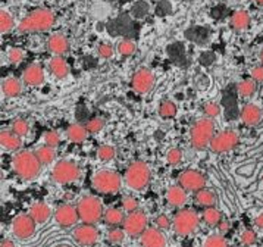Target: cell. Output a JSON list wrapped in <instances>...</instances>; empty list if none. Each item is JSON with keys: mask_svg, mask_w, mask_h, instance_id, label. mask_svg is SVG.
<instances>
[{"mask_svg": "<svg viewBox=\"0 0 263 247\" xmlns=\"http://www.w3.org/2000/svg\"><path fill=\"white\" fill-rule=\"evenodd\" d=\"M56 22V16L49 9H37L28 13L18 24L20 32H43L50 30Z\"/></svg>", "mask_w": 263, "mask_h": 247, "instance_id": "1", "label": "cell"}, {"mask_svg": "<svg viewBox=\"0 0 263 247\" xmlns=\"http://www.w3.org/2000/svg\"><path fill=\"white\" fill-rule=\"evenodd\" d=\"M42 169V162L39 161L37 155L30 150L20 151L13 158V171L22 180L35 178Z\"/></svg>", "mask_w": 263, "mask_h": 247, "instance_id": "2", "label": "cell"}, {"mask_svg": "<svg viewBox=\"0 0 263 247\" xmlns=\"http://www.w3.org/2000/svg\"><path fill=\"white\" fill-rule=\"evenodd\" d=\"M215 132V124L211 118L197 119L190 129V141L191 146L197 150H203L211 146Z\"/></svg>", "mask_w": 263, "mask_h": 247, "instance_id": "3", "label": "cell"}, {"mask_svg": "<svg viewBox=\"0 0 263 247\" xmlns=\"http://www.w3.org/2000/svg\"><path fill=\"white\" fill-rule=\"evenodd\" d=\"M150 178H152L150 168L147 166V163L141 161L133 162L125 172V183L133 190L146 188L150 183Z\"/></svg>", "mask_w": 263, "mask_h": 247, "instance_id": "4", "label": "cell"}, {"mask_svg": "<svg viewBox=\"0 0 263 247\" xmlns=\"http://www.w3.org/2000/svg\"><path fill=\"white\" fill-rule=\"evenodd\" d=\"M77 209H78L80 219L85 224H96L105 215L103 204L95 196H87L84 199H81Z\"/></svg>", "mask_w": 263, "mask_h": 247, "instance_id": "5", "label": "cell"}, {"mask_svg": "<svg viewBox=\"0 0 263 247\" xmlns=\"http://www.w3.org/2000/svg\"><path fill=\"white\" fill-rule=\"evenodd\" d=\"M199 222H200L199 215L194 211L182 209L174 218L172 226H174V231L178 236H190L199 228Z\"/></svg>", "mask_w": 263, "mask_h": 247, "instance_id": "6", "label": "cell"}, {"mask_svg": "<svg viewBox=\"0 0 263 247\" xmlns=\"http://www.w3.org/2000/svg\"><path fill=\"white\" fill-rule=\"evenodd\" d=\"M121 177L119 174L109 169H103V171L96 172L93 177V187L97 192L105 194H114L119 192L121 188Z\"/></svg>", "mask_w": 263, "mask_h": 247, "instance_id": "7", "label": "cell"}, {"mask_svg": "<svg viewBox=\"0 0 263 247\" xmlns=\"http://www.w3.org/2000/svg\"><path fill=\"white\" fill-rule=\"evenodd\" d=\"M81 175L80 166L71 161H61L52 169V178L59 184H69L77 181Z\"/></svg>", "mask_w": 263, "mask_h": 247, "instance_id": "8", "label": "cell"}, {"mask_svg": "<svg viewBox=\"0 0 263 247\" xmlns=\"http://www.w3.org/2000/svg\"><path fill=\"white\" fill-rule=\"evenodd\" d=\"M238 141H240L238 132L234 129H227V131H222V132H218L216 136H213L209 147L215 153H225V151L235 149Z\"/></svg>", "mask_w": 263, "mask_h": 247, "instance_id": "9", "label": "cell"}, {"mask_svg": "<svg viewBox=\"0 0 263 247\" xmlns=\"http://www.w3.org/2000/svg\"><path fill=\"white\" fill-rule=\"evenodd\" d=\"M124 230L128 236H141L147 230V215L143 211H136L125 216Z\"/></svg>", "mask_w": 263, "mask_h": 247, "instance_id": "10", "label": "cell"}, {"mask_svg": "<svg viewBox=\"0 0 263 247\" xmlns=\"http://www.w3.org/2000/svg\"><path fill=\"white\" fill-rule=\"evenodd\" d=\"M178 183L187 192H199L201 188H204L206 178L201 172L196 169H185L179 174Z\"/></svg>", "mask_w": 263, "mask_h": 247, "instance_id": "11", "label": "cell"}, {"mask_svg": "<svg viewBox=\"0 0 263 247\" xmlns=\"http://www.w3.org/2000/svg\"><path fill=\"white\" fill-rule=\"evenodd\" d=\"M35 224L37 222L32 219V216L30 214L28 215L22 214V215H18L13 219V222H12V233H13V236L16 237V238H20V240H27V238H30L34 234Z\"/></svg>", "mask_w": 263, "mask_h": 247, "instance_id": "12", "label": "cell"}, {"mask_svg": "<svg viewBox=\"0 0 263 247\" xmlns=\"http://www.w3.org/2000/svg\"><path fill=\"white\" fill-rule=\"evenodd\" d=\"M74 240L80 244V246L84 247H91L95 246L99 240V231L93 224H83V225L75 226L74 233Z\"/></svg>", "mask_w": 263, "mask_h": 247, "instance_id": "13", "label": "cell"}, {"mask_svg": "<svg viewBox=\"0 0 263 247\" xmlns=\"http://www.w3.org/2000/svg\"><path fill=\"white\" fill-rule=\"evenodd\" d=\"M153 84H155V75L147 68H140L137 72L133 75L131 86H133L136 93L144 94V93L152 90Z\"/></svg>", "mask_w": 263, "mask_h": 247, "instance_id": "14", "label": "cell"}, {"mask_svg": "<svg viewBox=\"0 0 263 247\" xmlns=\"http://www.w3.org/2000/svg\"><path fill=\"white\" fill-rule=\"evenodd\" d=\"M54 219L56 222L61 226H72L77 224V221L80 219V215H78V209L71 206V204H62L56 209L54 212Z\"/></svg>", "mask_w": 263, "mask_h": 247, "instance_id": "15", "label": "cell"}, {"mask_svg": "<svg viewBox=\"0 0 263 247\" xmlns=\"http://www.w3.org/2000/svg\"><path fill=\"white\" fill-rule=\"evenodd\" d=\"M140 237L143 247H166V238L159 228H147Z\"/></svg>", "mask_w": 263, "mask_h": 247, "instance_id": "16", "label": "cell"}, {"mask_svg": "<svg viewBox=\"0 0 263 247\" xmlns=\"http://www.w3.org/2000/svg\"><path fill=\"white\" fill-rule=\"evenodd\" d=\"M241 121L247 127H254L262 119V109L254 103H249L241 109Z\"/></svg>", "mask_w": 263, "mask_h": 247, "instance_id": "17", "label": "cell"}, {"mask_svg": "<svg viewBox=\"0 0 263 247\" xmlns=\"http://www.w3.org/2000/svg\"><path fill=\"white\" fill-rule=\"evenodd\" d=\"M47 49L54 56H63L69 50V42L63 34H53L47 40Z\"/></svg>", "mask_w": 263, "mask_h": 247, "instance_id": "18", "label": "cell"}, {"mask_svg": "<svg viewBox=\"0 0 263 247\" xmlns=\"http://www.w3.org/2000/svg\"><path fill=\"white\" fill-rule=\"evenodd\" d=\"M22 78H24V83L28 86H40L44 81V71L40 65H28L22 74Z\"/></svg>", "mask_w": 263, "mask_h": 247, "instance_id": "19", "label": "cell"}, {"mask_svg": "<svg viewBox=\"0 0 263 247\" xmlns=\"http://www.w3.org/2000/svg\"><path fill=\"white\" fill-rule=\"evenodd\" d=\"M166 200L172 207H182L187 203V190L181 185H172L166 192Z\"/></svg>", "mask_w": 263, "mask_h": 247, "instance_id": "20", "label": "cell"}, {"mask_svg": "<svg viewBox=\"0 0 263 247\" xmlns=\"http://www.w3.org/2000/svg\"><path fill=\"white\" fill-rule=\"evenodd\" d=\"M0 143L3 146V149L8 151H16L21 147L22 141L20 136H16L13 131H8V129H3L2 134H0Z\"/></svg>", "mask_w": 263, "mask_h": 247, "instance_id": "21", "label": "cell"}, {"mask_svg": "<svg viewBox=\"0 0 263 247\" xmlns=\"http://www.w3.org/2000/svg\"><path fill=\"white\" fill-rule=\"evenodd\" d=\"M30 215L32 216V219H34L37 224H43V222H46V221L50 218L52 211H50V207L46 203L39 202V203H34L31 207H30Z\"/></svg>", "mask_w": 263, "mask_h": 247, "instance_id": "22", "label": "cell"}, {"mask_svg": "<svg viewBox=\"0 0 263 247\" xmlns=\"http://www.w3.org/2000/svg\"><path fill=\"white\" fill-rule=\"evenodd\" d=\"M49 68H50V72L56 78H65L69 72L68 64H66V61L63 59L62 56H53L50 62H49Z\"/></svg>", "mask_w": 263, "mask_h": 247, "instance_id": "23", "label": "cell"}, {"mask_svg": "<svg viewBox=\"0 0 263 247\" xmlns=\"http://www.w3.org/2000/svg\"><path fill=\"white\" fill-rule=\"evenodd\" d=\"M2 91L6 97H18L22 93V84L16 78H6L2 83Z\"/></svg>", "mask_w": 263, "mask_h": 247, "instance_id": "24", "label": "cell"}, {"mask_svg": "<svg viewBox=\"0 0 263 247\" xmlns=\"http://www.w3.org/2000/svg\"><path fill=\"white\" fill-rule=\"evenodd\" d=\"M88 134H90L88 129H87V127L83 125V124H72V125H69L68 129H66L68 139L71 140V141H74V143H81V141H84Z\"/></svg>", "mask_w": 263, "mask_h": 247, "instance_id": "25", "label": "cell"}, {"mask_svg": "<svg viewBox=\"0 0 263 247\" xmlns=\"http://www.w3.org/2000/svg\"><path fill=\"white\" fill-rule=\"evenodd\" d=\"M250 25V15L246 11L234 12L231 16V27L237 31H242Z\"/></svg>", "mask_w": 263, "mask_h": 247, "instance_id": "26", "label": "cell"}, {"mask_svg": "<svg viewBox=\"0 0 263 247\" xmlns=\"http://www.w3.org/2000/svg\"><path fill=\"white\" fill-rule=\"evenodd\" d=\"M196 202L203 207H213L216 204V196L212 190L201 188L199 192H196Z\"/></svg>", "mask_w": 263, "mask_h": 247, "instance_id": "27", "label": "cell"}, {"mask_svg": "<svg viewBox=\"0 0 263 247\" xmlns=\"http://www.w3.org/2000/svg\"><path fill=\"white\" fill-rule=\"evenodd\" d=\"M105 222L107 225L110 226H118L121 225V224H124V221H125V215H124V212L122 211H119V209H116V207H110V209H107L105 212Z\"/></svg>", "mask_w": 263, "mask_h": 247, "instance_id": "28", "label": "cell"}, {"mask_svg": "<svg viewBox=\"0 0 263 247\" xmlns=\"http://www.w3.org/2000/svg\"><path fill=\"white\" fill-rule=\"evenodd\" d=\"M35 155H37L39 161L42 162V165H49V163H52V162L54 161V158H56L54 147L47 146V144H46V146H42L40 149H37Z\"/></svg>", "mask_w": 263, "mask_h": 247, "instance_id": "29", "label": "cell"}, {"mask_svg": "<svg viewBox=\"0 0 263 247\" xmlns=\"http://www.w3.org/2000/svg\"><path fill=\"white\" fill-rule=\"evenodd\" d=\"M203 219L208 225L211 226H218V224L222 221L221 212L213 206V207H206L204 212H203Z\"/></svg>", "mask_w": 263, "mask_h": 247, "instance_id": "30", "label": "cell"}, {"mask_svg": "<svg viewBox=\"0 0 263 247\" xmlns=\"http://www.w3.org/2000/svg\"><path fill=\"white\" fill-rule=\"evenodd\" d=\"M256 88H257V86H256L254 80H244L238 84V94L242 99H249L256 93Z\"/></svg>", "mask_w": 263, "mask_h": 247, "instance_id": "31", "label": "cell"}, {"mask_svg": "<svg viewBox=\"0 0 263 247\" xmlns=\"http://www.w3.org/2000/svg\"><path fill=\"white\" fill-rule=\"evenodd\" d=\"M159 115L163 119L174 118L177 115V106L171 100H163L159 106Z\"/></svg>", "mask_w": 263, "mask_h": 247, "instance_id": "32", "label": "cell"}, {"mask_svg": "<svg viewBox=\"0 0 263 247\" xmlns=\"http://www.w3.org/2000/svg\"><path fill=\"white\" fill-rule=\"evenodd\" d=\"M13 28V18L8 11L0 12V31L2 34H6Z\"/></svg>", "mask_w": 263, "mask_h": 247, "instance_id": "33", "label": "cell"}, {"mask_svg": "<svg viewBox=\"0 0 263 247\" xmlns=\"http://www.w3.org/2000/svg\"><path fill=\"white\" fill-rule=\"evenodd\" d=\"M203 247H228L227 244V240H225V237L223 234H212L209 236L206 240H204V244Z\"/></svg>", "mask_w": 263, "mask_h": 247, "instance_id": "34", "label": "cell"}, {"mask_svg": "<svg viewBox=\"0 0 263 247\" xmlns=\"http://www.w3.org/2000/svg\"><path fill=\"white\" fill-rule=\"evenodd\" d=\"M97 158L102 162H109L115 158V149L109 144H103L97 149Z\"/></svg>", "mask_w": 263, "mask_h": 247, "instance_id": "35", "label": "cell"}, {"mask_svg": "<svg viewBox=\"0 0 263 247\" xmlns=\"http://www.w3.org/2000/svg\"><path fill=\"white\" fill-rule=\"evenodd\" d=\"M136 50H137V46L133 40H122L118 43V52L122 56H131L136 53Z\"/></svg>", "mask_w": 263, "mask_h": 247, "instance_id": "36", "label": "cell"}, {"mask_svg": "<svg viewBox=\"0 0 263 247\" xmlns=\"http://www.w3.org/2000/svg\"><path fill=\"white\" fill-rule=\"evenodd\" d=\"M12 131H13L16 136H20V137H25V136L28 134V131H30V125H28V122L24 121V119H16V121L12 124Z\"/></svg>", "mask_w": 263, "mask_h": 247, "instance_id": "37", "label": "cell"}, {"mask_svg": "<svg viewBox=\"0 0 263 247\" xmlns=\"http://www.w3.org/2000/svg\"><path fill=\"white\" fill-rule=\"evenodd\" d=\"M125 234H126L125 230H121V228H118V226H114V228L109 231L107 238H109V241H110V243H114V244H119V243H122V241H124Z\"/></svg>", "mask_w": 263, "mask_h": 247, "instance_id": "38", "label": "cell"}, {"mask_svg": "<svg viewBox=\"0 0 263 247\" xmlns=\"http://www.w3.org/2000/svg\"><path fill=\"white\" fill-rule=\"evenodd\" d=\"M85 127L88 129V132L90 134H96V132H99V131H102L103 127H105V121L102 118H91L87 121V124H85Z\"/></svg>", "mask_w": 263, "mask_h": 247, "instance_id": "39", "label": "cell"}, {"mask_svg": "<svg viewBox=\"0 0 263 247\" xmlns=\"http://www.w3.org/2000/svg\"><path fill=\"white\" fill-rule=\"evenodd\" d=\"M203 112H204V115H206L208 118L213 119L221 113V108H219V105L215 103V102H208V103L203 106Z\"/></svg>", "mask_w": 263, "mask_h": 247, "instance_id": "40", "label": "cell"}, {"mask_svg": "<svg viewBox=\"0 0 263 247\" xmlns=\"http://www.w3.org/2000/svg\"><path fill=\"white\" fill-rule=\"evenodd\" d=\"M122 207H124V211H126L128 214L136 212V211H138L137 199H134L131 196H126V197H124V200H122Z\"/></svg>", "mask_w": 263, "mask_h": 247, "instance_id": "41", "label": "cell"}, {"mask_svg": "<svg viewBox=\"0 0 263 247\" xmlns=\"http://www.w3.org/2000/svg\"><path fill=\"white\" fill-rule=\"evenodd\" d=\"M166 161L171 165H178L182 161V150L181 149H171L166 155Z\"/></svg>", "mask_w": 263, "mask_h": 247, "instance_id": "42", "label": "cell"}, {"mask_svg": "<svg viewBox=\"0 0 263 247\" xmlns=\"http://www.w3.org/2000/svg\"><path fill=\"white\" fill-rule=\"evenodd\" d=\"M256 240H257V236H256V233L253 231V230H244L241 233V241L242 244H246V246H252L256 243Z\"/></svg>", "mask_w": 263, "mask_h": 247, "instance_id": "43", "label": "cell"}, {"mask_svg": "<svg viewBox=\"0 0 263 247\" xmlns=\"http://www.w3.org/2000/svg\"><path fill=\"white\" fill-rule=\"evenodd\" d=\"M8 59H9L11 64H20L24 59V52H22L21 49H18V47H13L8 53Z\"/></svg>", "mask_w": 263, "mask_h": 247, "instance_id": "44", "label": "cell"}, {"mask_svg": "<svg viewBox=\"0 0 263 247\" xmlns=\"http://www.w3.org/2000/svg\"><path fill=\"white\" fill-rule=\"evenodd\" d=\"M59 136H58V132H54V131H47L46 134H44V143L47 144V146H52V147H56L58 144H59Z\"/></svg>", "mask_w": 263, "mask_h": 247, "instance_id": "45", "label": "cell"}, {"mask_svg": "<svg viewBox=\"0 0 263 247\" xmlns=\"http://www.w3.org/2000/svg\"><path fill=\"white\" fill-rule=\"evenodd\" d=\"M99 56L100 58H103V59H109V58H112L114 56V47L110 46V44L103 43L99 46Z\"/></svg>", "mask_w": 263, "mask_h": 247, "instance_id": "46", "label": "cell"}, {"mask_svg": "<svg viewBox=\"0 0 263 247\" xmlns=\"http://www.w3.org/2000/svg\"><path fill=\"white\" fill-rule=\"evenodd\" d=\"M172 226V222L166 215H159L156 218V228L159 230H169Z\"/></svg>", "mask_w": 263, "mask_h": 247, "instance_id": "47", "label": "cell"}, {"mask_svg": "<svg viewBox=\"0 0 263 247\" xmlns=\"http://www.w3.org/2000/svg\"><path fill=\"white\" fill-rule=\"evenodd\" d=\"M252 80L256 83H263V65H257L252 69Z\"/></svg>", "mask_w": 263, "mask_h": 247, "instance_id": "48", "label": "cell"}, {"mask_svg": "<svg viewBox=\"0 0 263 247\" xmlns=\"http://www.w3.org/2000/svg\"><path fill=\"white\" fill-rule=\"evenodd\" d=\"M218 228H219V233L221 234H227L230 231V228H231V224H230V221H221L218 224Z\"/></svg>", "mask_w": 263, "mask_h": 247, "instance_id": "49", "label": "cell"}, {"mask_svg": "<svg viewBox=\"0 0 263 247\" xmlns=\"http://www.w3.org/2000/svg\"><path fill=\"white\" fill-rule=\"evenodd\" d=\"M0 247H15V244H13V241H12V240H9V238H5V240H2V244H0Z\"/></svg>", "mask_w": 263, "mask_h": 247, "instance_id": "50", "label": "cell"}, {"mask_svg": "<svg viewBox=\"0 0 263 247\" xmlns=\"http://www.w3.org/2000/svg\"><path fill=\"white\" fill-rule=\"evenodd\" d=\"M254 224L259 226V228H262V230H263V212L260 214V215L257 216L256 219H254Z\"/></svg>", "mask_w": 263, "mask_h": 247, "instance_id": "51", "label": "cell"}, {"mask_svg": "<svg viewBox=\"0 0 263 247\" xmlns=\"http://www.w3.org/2000/svg\"><path fill=\"white\" fill-rule=\"evenodd\" d=\"M254 2H256V3H259V5H262V6H263V0H254Z\"/></svg>", "mask_w": 263, "mask_h": 247, "instance_id": "52", "label": "cell"}, {"mask_svg": "<svg viewBox=\"0 0 263 247\" xmlns=\"http://www.w3.org/2000/svg\"><path fill=\"white\" fill-rule=\"evenodd\" d=\"M260 62H262V65H263V50L260 52Z\"/></svg>", "mask_w": 263, "mask_h": 247, "instance_id": "53", "label": "cell"}, {"mask_svg": "<svg viewBox=\"0 0 263 247\" xmlns=\"http://www.w3.org/2000/svg\"><path fill=\"white\" fill-rule=\"evenodd\" d=\"M61 247H65V246H61Z\"/></svg>", "mask_w": 263, "mask_h": 247, "instance_id": "54", "label": "cell"}]
</instances>
